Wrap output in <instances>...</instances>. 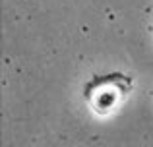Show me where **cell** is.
<instances>
[{
  "instance_id": "cell-1",
  "label": "cell",
  "mask_w": 153,
  "mask_h": 147,
  "mask_svg": "<svg viewBox=\"0 0 153 147\" xmlns=\"http://www.w3.org/2000/svg\"><path fill=\"white\" fill-rule=\"evenodd\" d=\"M89 99H91V106H95L97 112H107V110L114 109L116 103H118V89H114V87H108V89L101 87Z\"/></svg>"
}]
</instances>
